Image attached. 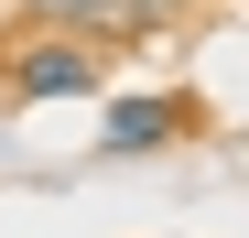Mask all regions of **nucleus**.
Instances as JSON below:
<instances>
[{"instance_id": "f257e3e1", "label": "nucleus", "mask_w": 249, "mask_h": 238, "mask_svg": "<svg viewBox=\"0 0 249 238\" xmlns=\"http://www.w3.org/2000/svg\"><path fill=\"white\" fill-rule=\"evenodd\" d=\"M98 76H108V54L87 44V33H44V22H33V33H11V65H0V87H11L22 108H44V98H87Z\"/></svg>"}, {"instance_id": "f03ea898", "label": "nucleus", "mask_w": 249, "mask_h": 238, "mask_svg": "<svg viewBox=\"0 0 249 238\" xmlns=\"http://www.w3.org/2000/svg\"><path fill=\"white\" fill-rule=\"evenodd\" d=\"M184 130H195V98H119L108 130H98V152L130 163V152H162V141H184Z\"/></svg>"}, {"instance_id": "7ed1b4c3", "label": "nucleus", "mask_w": 249, "mask_h": 238, "mask_svg": "<svg viewBox=\"0 0 249 238\" xmlns=\"http://www.w3.org/2000/svg\"><path fill=\"white\" fill-rule=\"evenodd\" d=\"M195 11V0H98V11H87V44L108 54V44H152V33H174Z\"/></svg>"}, {"instance_id": "20e7f679", "label": "nucleus", "mask_w": 249, "mask_h": 238, "mask_svg": "<svg viewBox=\"0 0 249 238\" xmlns=\"http://www.w3.org/2000/svg\"><path fill=\"white\" fill-rule=\"evenodd\" d=\"M22 11L44 22V33H87V11H98V0H22Z\"/></svg>"}]
</instances>
